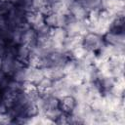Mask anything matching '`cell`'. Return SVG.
Listing matches in <instances>:
<instances>
[{
	"label": "cell",
	"instance_id": "cell-1",
	"mask_svg": "<svg viewBox=\"0 0 125 125\" xmlns=\"http://www.w3.org/2000/svg\"><path fill=\"white\" fill-rule=\"evenodd\" d=\"M63 27L67 33V36H83L89 31L86 21L76 20L70 16H67Z\"/></svg>",
	"mask_w": 125,
	"mask_h": 125
},
{
	"label": "cell",
	"instance_id": "cell-2",
	"mask_svg": "<svg viewBox=\"0 0 125 125\" xmlns=\"http://www.w3.org/2000/svg\"><path fill=\"white\" fill-rule=\"evenodd\" d=\"M82 45L87 51L94 52L97 54L104 45V41L103 35L93 31H88L82 36Z\"/></svg>",
	"mask_w": 125,
	"mask_h": 125
},
{
	"label": "cell",
	"instance_id": "cell-3",
	"mask_svg": "<svg viewBox=\"0 0 125 125\" xmlns=\"http://www.w3.org/2000/svg\"><path fill=\"white\" fill-rule=\"evenodd\" d=\"M72 88L73 87L65 80V78L62 77L59 80L53 81V86H52V89H51L50 93H52L58 99H61L63 96L71 95Z\"/></svg>",
	"mask_w": 125,
	"mask_h": 125
},
{
	"label": "cell",
	"instance_id": "cell-4",
	"mask_svg": "<svg viewBox=\"0 0 125 125\" xmlns=\"http://www.w3.org/2000/svg\"><path fill=\"white\" fill-rule=\"evenodd\" d=\"M26 24L37 32L46 25L45 16L39 11H35V10L29 11L26 13Z\"/></svg>",
	"mask_w": 125,
	"mask_h": 125
},
{
	"label": "cell",
	"instance_id": "cell-5",
	"mask_svg": "<svg viewBox=\"0 0 125 125\" xmlns=\"http://www.w3.org/2000/svg\"><path fill=\"white\" fill-rule=\"evenodd\" d=\"M103 38L105 44L115 47H124V43H125L124 32H119L109 29L103 35Z\"/></svg>",
	"mask_w": 125,
	"mask_h": 125
},
{
	"label": "cell",
	"instance_id": "cell-6",
	"mask_svg": "<svg viewBox=\"0 0 125 125\" xmlns=\"http://www.w3.org/2000/svg\"><path fill=\"white\" fill-rule=\"evenodd\" d=\"M88 13V10L84 7L80 0H74L68 7V16L76 20L85 21L87 19Z\"/></svg>",
	"mask_w": 125,
	"mask_h": 125
},
{
	"label": "cell",
	"instance_id": "cell-7",
	"mask_svg": "<svg viewBox=\"0 0 125 125\" xmlns=\"http://www.w3.org/2000/svg\"><path fill=\"white\" fill-rule=\"evenodd\" d=\"M44 77L45 75H44V70L42 67L25 65V70H24L25 82H29V83L36 85Z\"/></svg>",
	"mask_w": 125,
	"mask_h": 125
},
{
	"label": "cell",
	"instance_id": "cell-8",
	"mask_svg": "<svg viewBox=\"0 0 125 125\" xmlns=\"http://www.w3.org/2000/svg\"><path fill=\"white\" fill-rule=\"evenodd\" d=\"M102 9L114 16H124V0H103Z\"/></svg>",
	"mask_w": 125,
	"mask_h": 125
},
{
	"label": "cell",
	"instance_id": "cell-9",
	"mask_svg": "<svg viewBox=\"0 0 125 125\" xmlns=\"http://www.w3.org/2000/svg\"><path fill=\"white\" fill-rule=\"evenodd\" d=\"M50 36L53 44V49H60L62 48V44L67 37V33L64 27H55L51 28Z\"/></svg>",
	"mask_w": 125,
	"mask_h": 125
},
{
	"label": "cell",
	"instance_id": "cell-10",
	"mask_svg": "<svg viewBox=\"0 0 125 125\" xmlns=\"http://www.w3.org/2000/svg\"><path fill=\"white\" fill-rule=\"evenodd\" d=\"M67 16L57 14V13H49L45 16V24L50 28L55 27H63L66 21Z\"/></svg>",
	"mask_w": 125,
	"mask_h": 125
},
{
	"label": "cell",
	"instance_id": "cell-11",
	"mask_svg": "<svg viewBox=\"0 0 125 125\" xmlns=\"http://www.w3.org/2000/svg\"><path fill=\"white\" fill-rule=\"evenodd\" d=\"M31 50H32V47L29 45H26V44L20 43V44L16 45V57H17V59L21 62H22L23 64L26 65L28 58H29L30 53H31Z\"/></svg>",
	"mask_w": 125,
	"mask_h": 125
},
{
	"label": "cell",
	"instance_id": "cell-12",
	"mask_svg": "<svg viewBox=\"0 0 125 125\" xmlns=\"http://www.w3.org/2000/svg\"><path fill=\"white\" fill-rule=\"evenodd\" d=\"M76 104L77 103L72 95H66L59 99V107L62 112H65V113H71Z\"/></svg>",
	"mask_w": 125,
	"mask_h": 125
},
{
	"label": "cell",
	"instance_id": "cell-13",
	"mask_svg": "<svg viewBox=\"0 0 125 125\" xmlns=\"http://www.w3.org/2000/svg\"><path fill=\"white\" fill-rule=\"evenodd\" d=\"M44 75L45 77L51 79L52 81L59 80L62 77H64V72L62 70V66L58 65H50L47 67H43Z\"/></svg>",
	"mask_w": 125,
	"mask_h": 125
},
{
	"label": "cell",
	"instance_id": "cell-14",
	"mask_svg": "<svg viewBox=\"0 0 125 125\" xmlns=\"http://www.w3.org/2000/svg\"><path fill=\"white\" fill-rule=\"evenodd\" d=\"M82 44V36H67L62 44V49L69 53L75 47Z\"/></svg>",
	"mask_w": 125,
	"mask_h": 125
},
{
	"label": "cell",
	"instance_id": "cell-15",
	"mask_svg": "<svg viewBox=\"0 0 125 125\" xmlns=\"http://www.w3.org/2000/svg\"><path fill=\"white\" fill-rule=\"evenodd\" d=\"M36 88L38 90V92L40 94H44V93H50L52 86H53V81L47 77L42 78L36 85Z\"/></svg>",
	"mask_w": 125,
	"mask_h": 125
},
{
	"label": "cell",
	"instance_id": "cell-16",
	"mask_svg": "<svg viewBox=\"0 0 125 125\" xmlns=\"http://www.w3.org/2000/svg\"><path fill=\"white\" fill-rule=\"evenodd\" d=\"M87 50L84 48V46L81 44V45H79V46H77V47H75L73 50H71L69 53H68V55H69V58H71V59H73V60H75V61H81L84 57H85V55L87 54Z\"/></svg>",
	"mask_w": 125,
	"mask_h": 125
},
{
	"label": "cell",
	"instance_id": "cell-17",
	"mask_svg": "<svg viewBox=\"0 0 125 125\" xmlns=\"http://www.w3.org/2000/svg\"><path fill=\"white\" fill-rule=\"evenodd\" d=\"M84 7L90 11H95V10H102V1L103 0H80Z\"/></svg>",
	"mask_w": 125,
	"mask_h": 125
},
{
	"label": "cell",
	"instance_id": "cell-18",
	"mask_svg": "<svg viewBox=\"0 0 125 125\" xmlns=\"http://www.w3.org/2000/svg\"><path fill=\"white\" fill-rule=\"evenodd\" d=\"M7 45H8V44L0 38V58L3 56V54H4V52H5L6 48H7Z\"/></svg>",
	"mask_w": 125,
	"mask_h": 125
}]
</instances>
